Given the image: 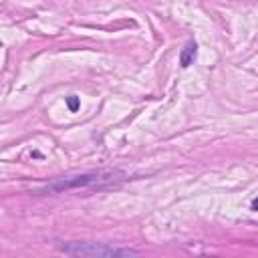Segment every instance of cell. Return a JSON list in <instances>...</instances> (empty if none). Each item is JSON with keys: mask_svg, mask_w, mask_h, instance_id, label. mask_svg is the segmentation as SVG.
<instances>
[{"mask_svg": "<svg viewBox=\"0 0 258 258\" xmlns=\"http://www.w3.org/2000/svg\"><path fill=\"white\" fill-rule=\"evenodd\" d=\"M111 175L113 173H101V171L71 175V177H62L58 181L48 183L46 189L48 191H64V189H75V187H91V185H99L101 181H111Z\"/></svg>", "mask_w": 258, "mask_h": 258, "instance_id": "2", "label": "cell"}, {"mask_svg": "<svg viewBox=\"0 0 258 258\" xmlns=\"http://www.w3.org/2000/svg\"><path fill=\"white\" fill-rule=\"evenodd\" d=\"M67 105H69V109H71V111H77V109H79V97L71 95V97L67 99Z\"/></svg>", "mask_w": 258, "mask_h": 258, "instance_id": "4", "label": "cell"}, {"mask_svg": "<svg viewBox=\"0 0 258 258\" xmlns=\"http://www.w3.org/2000/svg\"><path fill=\"white\" fill-rule=\"evenodd\" d=\"M252 210H256V212H258V198H256V200H252Z\"/></svg>", "mask_w": 258, "mask_h": 258, "instance_id": "5", "label": "cell"}, {"mask_svg": "<svg viewBox=\"0 0 258 258\" xmlns=\"http://www.w3.org/2000/svg\"><path fill=\"white\" fill-rule=\"evenodd\" d=\"M196 42H187L185 46H183V50H181V54H179V64L181 67H189L191 62H194V58H196Z\"/></svg>", "mask_w": 258, "mask_h": 258, "instance_id": "3", "label": "cell"}, {"mask_svg": "<svg viewBox=\"0 0 258 258\" xmlns=\"http://www.w3.org/2000/svg\"><path fill=\"white\" fill-rule=\"evenodd\" d=\"M62 252L75 254V256H135L139 254L133 248H113L97 242H69L60 246Z\"/></svg>", "mask_w": 258, "mask_h": 258, "instance_id": "1", "label": "cell"}]
</instances>
